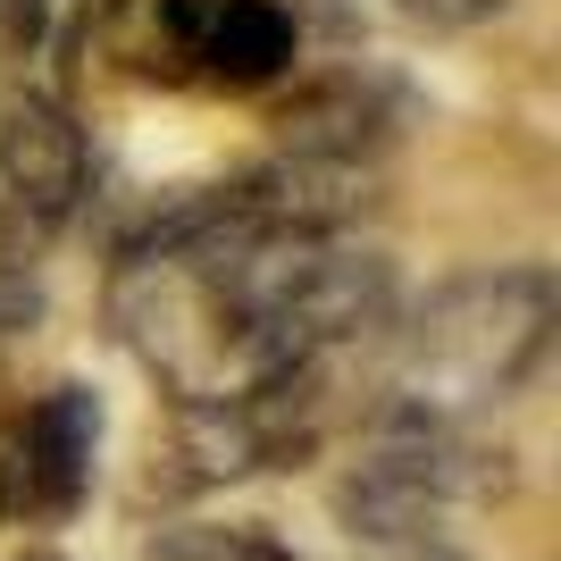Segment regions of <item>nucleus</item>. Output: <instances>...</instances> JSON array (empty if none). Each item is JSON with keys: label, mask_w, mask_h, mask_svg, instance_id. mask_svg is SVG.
<instances>
[{"label": "nucleus", "mask_w": 561, "mask_h": 561, "mask_svg": "<svg viewBox=\"0 0 561 561\" xmlns=\"http://www.w3.org/2000/svg\"><path fill=\"white\" fill-rule=\"evenodd\" d=\"M34 319H43V260L25 243V218L0 210V344L34 335Z\"/></svg>", "instance_id": "423d86ee"}, {"label": "nucleus", "mask_w": 561, "mask_h": 561, "mask_svg": "<svg viewBox=\"0 0 561 561\" xmlns=\"http://www.w3.org/2000/svg\"><path fill=\"white\" fill-rule=\"evenodd\" d=\"M294 18L277 0H135L126 9V59L168 84H210V93H260L294 76Z\"/></svg>", "instance_id": "f03ea898"}, {"label": "nucleus", "mask_w": 561, "mask_h": 561, "mask_svg": "<svg viewBox=\"0 0 561 561\" xmlns=\"http://www.w3.org/2000/svg\"><path fill=\"white\" fill-rule=\"evenodd\" d=\"M402 18H420V25H478V18H494L503 0H394Z\"/></svg>", "instance_id": "1a4fd4ad"}, {"label": "nucleus", "mask_w": 561, "mask_h": 561, "mask_svg": "<svg viewBox=\"0 0 561 561\" xmlns=\"http://www.w3.org/2000/svg\"><path fill=\"white\" fill-rule=\"evenodd\" d=\"M0 210L25 218V227H68L93 193V151H84V126H76L59 101L18 93L0 110Z\"/></svg>", "instance_id": "20e7f679"}, {"label": "nucleus", "mask_w": 561, "mask_h": 561, "mask_svg": "<svg viewBox=\"0 0 561 561\" xmlns=\"http://www.w3.org/2000/svg\"><path fill=\"white\" fill-rule=\"evenodd\" d=\"M285 160H319V168H360L377 142L394 135V101L369 76H319L277 110Z\"/></svg>", "instance_id": "39448f33"}, {"label": "nucleus", "mask_w": 561, "mask_h": 561, "mask_svg": "<svg viewBox=\"0 0 561 561\" xmlns=\"http://www.w3.org/2000/svg\"><path fill=\"white\" fill-rule=\"evenodd\" d=\"M142 561H294V553L260 528H168V537H151Z\"/></svg>", "instance_id": "0eeeda50"}, {"label": "nucleus", "mask_w": 561, "mask_h": 561, "mask_svg": "<svg viewBox=\"0 0 561 561\" xmlns=\"http://www.w3.org/2000/svg\"><path fill=\"white\" fill-rule=\"evenodd\" d=\"M101 453V402L93 386H43L34 402L0 411V519L59 528L93 494Z\"/></svg>", "instance_id": "7ed1b4c3"}, {"label": "nucleus", "mask_w": 561, "mask_h": 561, "mask_svg": "<svg viewBox=\"0 0 561 561\" xmlns=\"http://www.w3.org/2000/svg\"><path fill=\"white\" fill-rule=\"evenodd\" d=\"M9 561H59V553H9Z\"/></svg>", "instance_id": "9d476101"}, {"label": "nucleus", "mask_w": 561, "mask_h": 561, "mask_svg": "<svg viewBox=\"0 0 561 561\" xmlns=\"http://www.w3.org/2000/svg\"><path fill=\"white\" fill-rule=\"evenodd\" d=\"M553 352V277L545 268H469L445 277L411 310L394 360L402 411L461 420L486 402H512Z\"/></svg>", "instance_id": "f257e3e1"}, {"label": "nucleus", "mask_w": 561, "mask_h": 561, "mask_svg": "<svg viewBox=\"0 0 561 561\" xmlns=\"http://www.w3.org/2000/svg\"><path fill=\"white\" fill-rule=\"evenodd\" d=\"M43 18H50V0H0V76L34 59V43H43Z\"/></svg>", "instance_id": "6e6552de"}]
</instances>
